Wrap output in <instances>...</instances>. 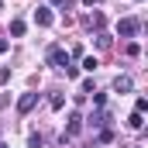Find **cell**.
I'll return each instance as SVG.
<instances>
[{"mask_svg": "<svg viewBox=\"0 0 148 148\" xmlns=\"http://www.w3.org/2000/svg\"><path fill=\"white\" fill-rule=\"evenodd\" d=\"M45 59H48V66H55V69H66V66L73 62L62 45H48V55H45Z\"/></svg>", "mask_w": 148, "mask_h": 148, "instance_id": "obj_1", "label": "cell"}, {"mask_svg": "<svg viewBox=\"0 0 148 148\" xmlns=\"http://www.w3.org/2000/svg\"><path fill=\"white\" fill-rule=\"evenodd\" d=\"M138 31H141V21L138 17H121V24H117V35L121 38H134Z\"/></svg>", "mask_w": 148, "mask_h": 148, "instance_id": "obj_2", "label": "cell"}, {"mask_svg": "<svg viewBox=\"0 0 148 148\" xmlns=\"http://www.w3.org/2000/svg\"><path fill=\"white\" fill-rule=\"evenodd\" d=\"M79 131H83V114H79V110H73V114H69V121H66V131H62V141H66V138H76Z\"/></svg>", "mask_w": 148, "mask_h": 148, "instance_id": "obj_3", "label": "cell"}, {"mask_svg": "<svg viewBox=\"0 0 148 148\" xmlns=\"http://www.w3.org/2000/svg\"><path fill=\"white\" fill-rule=\"evenodd\" d=\"M131 90H134L131 76H114V93H131Z\"/></svg>", "mask_w": 148, "mask_h": 148, "instance_id": "obj_4", "label": "cell"}, {"mask_svg": "<svg viewBox=\"0 0 148 148\" xmlns=\"http://www.w3.org/2000/svg\"><path fill=\"white\" fill-rule=\"evenodd\" d=\"M35 103H38V93H24V97L17 100V110H21V114H28Z\"/></svg>", "mask_w": 148, "mask_h": 148, "instance_id": "obj_5", "label": "cell"}, {"mask_svg": "<svg viewBox=\"0 0 148 148\" xmlns=\"http://www.w3.org/2000/svg\"><path fill=\"white\" fill-rule=\"evenodd\" d=\"M35 24H41V28L52 24V10H48V7H38V10H35Z\"/></svg>", "mask_w": 148, "mask_h": 148, "instance_id": "obj_6", "label": "cell"}, {"mask_svg": "<svg viewBox=\"0 0 148 148\" xmlns=\"http://www.w3.org/2000/svg\"><path fill=\"white\" fill-rule=\"evenodd\" d=\"M127 127H134V131H141V127H145V114H131V117H127Z\"/></svg>", "mask_w": 148, "mask_h": 148, "instance_id": "obj_7", "label": "cell"}, {"mask_svg": "<svg viewBox=\"0 0 148 148\" xmlns=\"http://www.w3.org/2000/svg\"><path fill=\"white\" fill-rule=\"evenodd\" d=\"M107 121H110V114H107V110H100V114H90V124H93V127H103Z\"/></svg>", "mask_w": 148, "mask_h": 148, "instance_id": "obj_8", "label": "cell"}, {"mask_svg": "<svg viewBox=\"0 0 148 148\" xmlns=\"http://www.w3.org/2000/svg\"><path fill=\"white\" fill-rule=\"evenodd\" d=\"M10 35H14V38L24 35V21H10Z\"/></svg>", "mask_w": 148, "mask_h": 148, "instance_id": "obj_9", "label": "cell"}, {"mask_svg": "<svg viewBox=\"0 0 148 148\" xmlns=\"http://www.w3.org/2000/svg\"><path fill=\"white\" fill-rule=\"evenodd\" d=\"M97 48H110V35H107V31L97 35Z\"/></svg>", "mask_w": 148, "mask_h": 148, "instance_id": "obj_10", "label": "cell"}, {"mask_svg": "<svg viewBox=\"0 0 148 148\" xmlns=\"http://www.w3.org/2000/svg\"><path fill=\"white\" fill-rule=\"evenodd\" d=\"M97 66H100V62H97V59H93V55H86V59H83V69H86V73H93V69H97Z\"/></svg>", "mask_w": 148, "mask_h": 148, "instance_id": "obj_11", "label": "cell"}, {"mask_svg": "<svg viewBox=\"0 0 148 148\" xmlns=\"http://www.w3.org/2000/svg\"><path fill=\"white\" fill-rule=\"evenodd\" d=\"M48 103H52L55 110H62V103H66V97H62V93H52V100H48Z\"/></svg>", "mask_w": 148, "mask_h": 148, "instance_id": "obj_12", "label": "cell"}, {"mask_svg": "<svg viewBox=\"0 0 148 148\" xmlns=\"http://www.w3.org/2000/svg\"><path fill=\"white\" fill-rule=\"evenodd\" d=\"M93 103L103 110V107H107V93H97V90H93Z\"/></svg>", "mask_w": 148, "mask_h": 148, "instance_id": "obj_13", "label": "cell"}, {"mask_svg": "<svg viewBox=\"0 0 148 148\" xmlns=\"http://www.w3.org/2000/svg\"><path fill=\"white\" fill-rule=\"evenodd\" d=\"M97 141H100V145H107V141H114V131H110V127H103V131H100V138H97Z\"/></svg>", "mask_w": 148, "mask_h": 148, "instance_id": "obj_14", "label": "cell"}, {"mask_svg": "<svg viewBox=\"0 0 148 148\" xmlns=\"http://www.w3.org/2000/svg\"><path fill=\"white\" fill-rule=\"evenodd\" d=\"M90 24H93V28H97V31H100V28H103V14H100V10H97V14H93V17H90Z\"/></svg>", "mask_w": 148, "mask_h": 148, "instance_id": "obj_15", "label": "cell"}, {"mask_svg": "<svg viewBox=\"0 0 148 148\" xmlns=\"http://www.w3.org/2000/svg\"><path fill=\"white\" fill-rule=\"evenodd\" d=\"M134 110H138V114L148 110V100H145V97H138V100H134Z\"/></svg>", "mask_w": 148, "mask_h": 148, "instance_id": "obj_16", "label": "cell"}, {"mask_svg": "<svg viewBox=\"0 0 148 148\" xmlns=\"http://www.w3.org/2000/svg\"><path fill=\"white\" fill-rule=\"evenodd\" d=\"M28 148H41V134H31L28 138Z\"/></svg>", "mask_w": 148, "mask_h": 148, "instance_id": "obj_17", "label": "cell"}, {"mask_svg": "<svg viewBox=\"0 0 148 148\" xmlns=\"http://www.w3.org/2000/svg\"><path fill=\"white\" fill-rule=\"evenodd\" d=\"M7 79H10V69H7V66H0V86H3Z\"/></svg>", "mask_w": 148, "mask_h": 148, "instance_id": "obj_18", "label": "cell"}, {"mask_svg": "<svg viewBox=\"0 0 148 148\" xmlns=\"http://www.w3.org/2000/svg\"><path fill=\"white\" fill-rule=\"evenodd\" d=\"M3 52H7V41H3V38H0V55H3Z\"/></svg>", "mask_w": 148, "mask_h": 148, "instance_id": "obj_19", "label": "cell"}, {"mask_svg": "<svg viewBox=\"0 0 148 148\" xmlns=\"http://www.w3.org/2000/svg\"><path fill=\"white\" fill-rule=\"evenodd\" d=\"M83 3H90V7H93V3H100V0H83Z\"/></svg>", "mask_w": 148, "mask_h": 148, "instance_id": "obj_20", "label": "cell"}, {"mask_svg": "<svg viewBox=\"0 0 148 148\" xmlns=\"http://www.w3.org/2000/svg\"><path fill=\"white\" fill-rule=\"evenodd\" d=\"M52 3H66V0H52Z\"/></svg>", "mask_w": 148, "mask_h": 148, "instance_id": "obj_21", "label": "cell"}, {"mask_svg": "<svg viewBox=\"0 0 148 148\" xmlns=\"http://www.w3.org/2000/svg\"><path fill=\"white\" fill-rule=\"evenodd\" d=\"M0 10H3V0H0Z\"/></svg>", "mask_w": 148, "mask_h": 148, "instance_id": "obj_22", "label": "cell"}, {"mask_svg": "<svg viewBox=\"0 0 148 148\" xmlns=\"http://www.w3.org/2000/svg\"><path fill=\"white\" fill-rule=\"evenodd\" d=\"M0 148H7V145H0Z\"/></svg>", "mask_w": 148, "mask_h": 148, "instance_id": "obj_23", "label": "cell"}]
</instances>
